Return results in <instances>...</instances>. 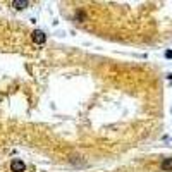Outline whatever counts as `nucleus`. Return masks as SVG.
Returning <instances> with one entry per match:
<instances>
[{"label":"nucleus","instance_id":"5","mask_svg":"<svg viewBox=\"0 0 172 172\" xmlns=\"http://www.w3.org/2000/svg\"><path fill=\"white\" fill-rule=\"evenodd\" d=\"M76 17L81 19V21H84V19H86V14H84V12H76Z\"/></svg>","mask_w":172,"mask_h":172},{"label":"nucleus","instance_id":"2","mask_svg":"<svg viewBox=\"0 0 172 172\" xmlns=\"http://www.w3.org/2000/svg\"><path fill=\"white\" fill-rule=\"evenodd\" d=\"M11 170L12 172H24L26 170V164H24L21 158H14L11 162Z\"/></svg>","mask_w":172,"mask_h":172},{"label":"nucleus","instance_id":"3","mask_svg":"<svg viewBox=\"0 0 172 172\" xmlns=\"http://www.w3.org/2000/svg\"><path fill=\"white\" fill-rule=\"evenodd\" d=\"M28 5H29L28 0H14V2H12V7L17 9V11H23V9H26Z\"/></svg>","mask_w":172,"mask_h":172},{"label":"nucleus","instance_id":"1","mask_svg":"<svg viewBox=\"0 0 172 172\" xmlns=\"http://www.w3.org/2000/svg\"><path fill=\"white\" fill-rule=\"evenodd\" d=\"M31 38H33L34 43H38V45H43L47 41V34L43 33L41 29H34L33 33H31Z\"/></svg>","mask_w":172,"mask_h":172},{"label":"nucleus","instance_id":"6","mask_svg":"<svg viewBox=\"0 0 172 172\" xmlns=\"http://www.w3.org/2000/svg\"><path fill=\"white\" fill-rule=\"evenodd\" d=\"M165 55H167V57H169V59H170V57H172V52H170V50H169V52H167V53H165Z\"/></svg>","mask_w":172,"mask_h":172},{"label":"nucleus","instance_id":"4","mask_svg":"<svg viewBox=\"0 0 172 172\" xmlns=\"http://www.w3.org/2000/svg\"><path fill=\"white\" fill-rule=\"evenodd\" d=\"M160 169L164 172H170L172 170V158H165V160L160 164Z\"/></svg>","mask_w":172,"mask_h":172}]
</instances>
